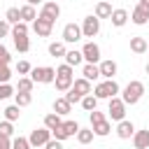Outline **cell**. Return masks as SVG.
I'll return each mask as SVG.
<instances>
[{"label": "cell", "mask_w": 149, "mask_h": 149, "mask_svg": "<svg viewBox=\"0 0 149 149\" xmlns=\"http://www.w3.org/2000/svg\"><path fill=\"white\" fill-rule=\"evenodd\" d=\"M142 95H144V84L137 81V79L128 81V84L123 86V91H121V100L126 102V107H128V105H137V102L142 100Z\"/></svg>", "instance_id": "cell-1"}, {"label": "cell", "mask_w": 149, "mask_h": 149, "mask_svg": "<svg viewBox=\"0 0 149 149\" xmlns=\"http://www.w3.org/2000/svg\"><path fill=\"white\" fill-rule=\"evenodd\" d=\"M88 119H91V130H93V135L105 137V135L112 133V123L107 121V116H105L102 112L93 109V112H88Z\"/></svg>", "instance_id": "cell-2"}, {"label": "cell", "mask_w": 149, "mask_h": 149, "mask_svg": "<svg viewBox=\"0 0 149 149\" xmlns=\"http://www.w3.org/2000/svg\"><path fill=\"white\" fill-rule=\"evenodd\" d=\"M72 81H74V74H72V68H70L68 63H63V65H58V68H56V79H54V84H56V91H61V93H65V91H70V86H72Z\"/></svg>", "instance_id": "cell-3"}, {"label": "cell", "mask_w": 149, "mask_h": 149, "mask_svg": "<svg viewBox=\"0 0 149 149\" xmlns=\"http://www.w3.org/2000/svg\"><path fill=\"white\" fill-rule=\"evenodd\" d=\"M91 93H93L98 100H109V98H114L116 93H121V88H119L116 79H105V81L95 84V88H93Z\"/></svg>", "instance_id": "cell-4"}, {"label": "cell", "mask_w": 149, "mask_h": 149, "mask_svg": "<svg viewBox=\"0 0 149 149\" xmlns=\"http://www.w3.org/2000/svg\"><path fill=\"white\" fill-rule=\"evenodd\" d=\"M79 123L77 121H63L58 128H54L51 130V137L54 140H58V142H63V140H68V137H74L77 133H79Z\"/></svg>", "instance_id": "cell-5"}, {"label": "cell", "mask_w": 149, "mask_h": 149, "mask_svg": "<svg viewBox=\"0 0 149 149\" xmlns=\"http://www.w3.org/2000/svg\"><path fill=\"white\" fill-rule=\"evenodd\" d=\"M30 79H33V84H54V79H56V68H49V65L33 68V70H30Z\"/></svg>", "instance_id": "cell-6"}, {"label": "cell", "mask_w": 149, "mask_h": 149, "mask_svg": "<svg viewBox=\"0 0 149 149\" xmlns=\"http://www.w3.org/2000/svg\"><path fill=\"white\" fill-rule=\"evenodd\" d=\"M107 114H109V119L112 121H123L126 119V102L119 98V95H114V98H109V105H107Z\"/></svg>", "instance_id": "cell-7"}, {"label": "cell", "mask_w": 149, "mask_h": 149, "mask_svg": "<svg viewBox=\"0 0 149 149\" xmlns=\"http://www.w3.org/2000/svg\"><path fill=\"white\" fill-rule=\"evenodd\" d=\"M98 33H100V19L95 14L84 16V21H81V37H95Z\"/></svg>", "instance_id": "cell-8"}, {"label": "cell", "mask_w": 149, "mask_h": 149, "mask_svg": "<svg viewBox=\"0 0 149 149\" xmlns=\"http://www.w3.org/2000/svg\"><path fill=\"white\" fill-rule=\"evenodd\" d=\"M49 140H51V130H49V128H44V126H40V128H35V130H30V135H28L30 147H44Z\"/></svg>", "instance_id": "cell-9"}, {"label": "cell", "mask_w": 149, "mask_h": 149, "mask_svg": "<svg viewBox=\"0 0 149 149\" xmlns=\"http://www.w3.org/2000/svg\"><path fill=\"white\" fill-rule=\"evenodd\" d=\"M81 40V26L79 23H65L63 26V44H74Z\"/></svg>", "instance_id": "cell-10"}, {"label": "cell", "mask_w": 149, "mask_h": 149, "mask_svg": "<svg viewBox=\"0 0 149 149\" xmlns=\"http://www.w3.org/2000/svg\"><path fill=\"white\" fill-rule=\"evenodd\" d=\"M79 51H81V58H84L86 63H93V65H98V63H100V47H98L93 40H91V42H86Z\"/></svg>", "instance_id": "cell-11"}, {"label": "cell", "mask_w": 149, "mask_h": 149, "mask_svg": "<svg viewBox=\"0 0 149 149\" xmlns=\"http://www.w3.org/2000/svg\"><path fill=\"white\" fill-rule=\"evenodd\" d=\"M37 16L44 19V21H49V23H56V19L61 16V7H58V2H44V5H42V12H40Z\"/></svg>", "instance_id": "cell-12"}, {"label": "cell", "mask_w": 149, "mask_h": 149, "mask_svg": "<svg viewBox=\"0 0 149 149\" xmlns=\"http://www.w3.org/2000/svg\"><path fill=\"white\" fill-rule=\"evenodd\" d=\"M51 30H54V23H49V21H44V19H40V16L33 21V33H35L37 37H49Z\"/></svg>", "instance_id": "cell-13"}, {"label": "cell", "mask_w": 149, "mask_h": 149, "mask_svg": "<svg viewBox=\"0 0 149 149\" xmlns=\"http://www.w3.org/2000/svg\"><path fill=\"white\" fill-rule=\"evenodd\" d=\"M98 70H100V77H102V79H114L119 65L109 58V61H100V63H98Z\"/></svg>", "instance_id": "cell-14"}, {"label": "cell", "mask_w": 149, "mask_h": 149, "mask_svg": "<svg viewBox=\"0 0 149 149\" xmlns=\"http://www.w3.org/2000/svg\"><path fill=\"white\" fill-rule=\"evenodd\" d=\"M128 19H130L128 9H123V7H119V9H112V16H109L112 26H116V28H123V26L128 23Z\"/></svg>", "instance_id": "cell-15"}, {"label": "cell", "mask_w": 149, "mask_h": 149, "mask_svg": "<svg viewBox=\"0 0 149 149\" xmlns=\"http://www.w3.org/2000/svg\"><path fill=\"white\" fill-rule=\"evenodd\" d=\"M70 91H74L79 98H84V95H88V93L93 91V86H91V81H88V79H84V77H81V79H74V81H72Z\"/></svg>", "instance_id": "cell-16"}, {"label": "cell", "mask_w": 149, "mask_h": 149, "mask_svg": "<svg viewBox=\"0 0 149 149\" xmlns=\"http://www.w3.org/2000/svg\"><path fill=\"white\" fill-rule=\"evenodd\" d=\"M133 133H135L133 121L123 119V121H119V123H116V135H119L121 140H130V137H133Z\"/></svg>", "instance_id": "cell-17"}, {"label": "cell", "mask_w": 149, "mask_h": 149, "mask_svg": "<svg viewBox=\"0 0 149 149\" xmlns=\"http://www.w3.org/2000/svg\"><path fill=\"white\" fill-rule=\"evenodd\" d=\"M130 140L135 149H149V130H135Z\"/></svg>", "instance_id": "cell-18"}, {"label": "cell", "mask_w": 149, "mask_h": 149, "mask_svg": "<svg viewBox=\"0 0 149 149\" xmlns=\"http://www.w3.org/2000/svg\"><path fill=\"white\" fill-rule=\"evenodd\" d=\"M130 21L135 23V26H144L147 21H149V9H144V7H135L133 12H130Z\"/></svg>", "instance_id": "cell-19"}, {"label": "cell", "mask_w": 149, "mask_h": 149, "mask_svg": "<svg viewBox=\"0 0 149 149\" xmlns=\"http://www.w3.org/2000/svg\"><path fill=\"white\" fill-rule=\"evenodd\" d=\"M81 74H84V79H88V81L100 79V70H98V65H93V63H84V65H81Z\"/></svg>", "instance_id": "cell-20"}, {"label": "cell", "mask_w": 149, "mask_h": 149, "mask_svg": "<svg viewBox=\"0 0 149 149\" xmlns=\"http://www.w3.org/2000/svg\"><path fill=\"white\" fill-rule=\"evenodd\" d=\"M54 112H56L58 116H68V114L72 112V105H70L65 98H56V100H54Z\"/></svg>", "instance_id": "cell-21"}, {"label": "cell", "mask_w": 149, "mask_h": 149, "mask_svg": "<svg viewBox=\"0 0 149 149\" xmlns=\"http://www.w3.org/2000/svg\"><path fill=\"white\" fill-rule=\"evenodd\" d=\"M12 40H14L16 51H21V54H28V51H30V40H28V35H12Z\"/></svg>", "instance_id": "cell-22"}, {"label": "cell", "mask_w": 149, "mask_h": 149, "mask_svg": "<svg viewBox=\"0 0 149 149\" xmlns=\"http://www.w3.org/2000/svg\"><path fill=\"white\" fill-rule=\"evenodd\" d=\"M65 63L70 65V68H77V65H81L84 63V58H81V51H77V49H70V51H65Z\"/></svg>", "instance_id": "cell-23"}, {"label": "cell", "mask_w": 149, "mask_h": 149, "mask_svg": "<svg viewBox=\"0 0 149 149\" xmlns=\"http://www.w3.org/2000/svg\"><path fill=\"white\" fill-rule=\"evenodd\" d=\"M19 12H21V21L23 23H33L37 19V12H35L33 5H23V7H19Z\"/></svg>", "instance_id": "cell-24"}, {"label": "cell", "mask_w": 149, "mask_h": 149, "mask_svg": "<svg viewBox=\"0 0 149 149\" xmlns=\"http://www.w3.org/2000/svg\"><path fill=\"white\" fill-rule=\"evenodd\" d=\"M130 51L133 54H147V40L140 37V35L130 37Z\"/></svg>", "instance_id": "cell-25"}, {"label": "cell", "mask_w": 149, "mask_h": 149, "mask_svg": "<svg viewBox=\"0 0 149 149\" xmlns=\"http://www.w3.org/2000/svg\"><path fill=\"white\" fill-rule=\"evenodd\" d=\"M95 16H98V19H109V16H112V5L105 2V0H100V2L95 5Z\"/></svg>", "instance_id": "cell-26"}, {"label": "cell", "mask_w": 149, "mask_h": 149, "mask_svg": "<svg viewBox=\"0 0 149 149\" xmlns=\"http://www.w3.org/2000/svg\"><path fill=\"white\" fill-rule=\"evenodd\" d=\"M35 84L30 77H19V84H16V93H33Z\"/></svg>", "instance_id": "cell-27"}, {"label": "cell", "mask_w": 149, "mask_h": 149, "mask_svg": "<svg viewBox=\"0 0 149 149\" xmlns=\"http://www.w3.org/2000/svg\"><path fill=\"white\" fill-rule=\"evenodd\" d=\"M63 123V116H58L56 112H49L47 116H44V128H49V130H54V128H58Z\"/></svg>", "instance_id": "cell-28"}, {"label": "cell", "mask_w": 149, "mask_h": 149, "mask_svg": "<svg viewBox=\"0 0 149 149\" xmlns=\"http://www.w3.org/2000/svg\"><path fill=\"white\" fill-rule=\"evenodd\" d=\"M5 21H7L9 26H16V23L21 21V12H19V7H9V9L5 12Z\"/></svg>", "instance_id": "cell-29"}, {"label": "cell", "mask_w": 149, "mask_h": 149, "mask_svg": "<svg viewBox=\"0 0 149 149\" xmlns=\"http://www.w3.org/2000/svg\"><path fill=\"white\" fill-rule=\"evenodd\" d=\"M65 51H68V49H65L63 42H51V44H49V56H54V58H63Z\"/></svg>", "instance_id": "cell-30"}, {"label": "cell", "mask_w": 149, "mask_h": 149, "mask_svg": "<svg viewBox=\"0 0 149 149\" xmlns=\"http://www.w3.org/2000/svg\"><path fill=\"white\" fill-rule=\"evenodd\" d=\"M86 112H93V109H98V98L93 95V93H88V95H84L81 98V102H79Z\"/></svg>", "instance_id": "cell-31"}, {"label": "cell", "mask_w": 149, "mask_h": 149, "mask_svg": "<svg viewBox=\"0 0 149 149\" xmlns=\"http://www.w3.org/2000/svg\"><path fill=\"white\" fill-rule=\"evenodd\" d=\"M33 102V93H14V105L16 107H28Z\"/></svg>", "instance_id": "cell-32"}, {"label": "cell", "mask_w": 149, "mask_h": 149, "mask_svg": "<svg viewBox=\"0 0 149 149\" xmlns=\"http://www.w3.org/2000/svg\"><path fill=\"white\" fill-rule=\"evenodd\" d=\"M93 130L91 128H79V133H77V142L79 144H88V142H93Z\"/></svg>", "instance_id": "cell-33"}, {"label": "cell", "mask_w": 149, "mask_h": 149, "mask_svg": "<svg viewBox=\"0 0 149 149\" xmlns=\"http://www.w3.org/2000/svg\"><path fill=\"white\" fill-rule=\"evenodd\" d=\"M2 112H5V121H16V119L21 116V107H16V105H9V107H5Z\"/></svg>", "instance_id": "cell-34"}, {"label": "cell", "mask_w": 149, "mask_h": 149, "mask_svg": "<svg viewBox=\"0 0 149 149\" xmlns=\"http://www.w3.org/2000/svg\"><path fill=\"white\" fill-rule=\"evenodd\" d=\"M16 93V88L12 86V84H0V100H7V98H12Z\"/></svg>", "instance_id": "cell-35"}, {"label": "cell", "mask_w": 149, "mask_h": 149, "mask_svg": "<svg viewBox=\"0 0 149 149\" xmlns=\"http://www.w3.org/2000/svg\"><path fill=\"white\" fill-rule=\"evenodd\" d=\"M12 149H33V147H30L28 137H21V135H19V137L12 140Z\"/></svg>", "instance_id": "cell-36"}, {"label": "cell", "mask_w": 149, "mask_h": 149, "mask_svg": "<svg viewBox=\"0 0 149 149\" xmlns=\"http://www.w3.org/2000/svg\"><path fill=\"white\" fill-rule=\"evenodd\" d=\"M9 35H28V23L19 21L16 26H12V33H9Z\"/></svg>", "instance_id": "cell-37"}, {"label": "cell", "mask_w": 149, "mask_h": 149, "mask_svg": "<svg viewBox=\"0 0 149 149\" xmlns=\"http://www.w3.org/2000/svg\"><path fill=\"white\" fill-rule=\"evenodd\" d=\"M9 79H12L9 65H0V84H9Z\"/></svg>", "instance_id": "cell-38"}, {"label": "cell", "mask_w": 149, "mask_h": 149, "mask_svg": "<svg viewBox=\"0 0 149 149\" xmlns=\"http://www.w3.org/2000/svg\"><path fill=\"white\" fill-rule=\"evenodd\" d=\"M0 135H7V137L14 135V126H12V121H2V123H0Z\"/></svg>", "instance_id": "cell-39"}, {"label": "cell", "mask_w": 149, "mask_h": 149, "mask_svg": "<svg viewBox=\"0 0 149 149\" xmlns=\"http://www.w3.org/2000/svg\"><path fill=\"white\" fill-rule=\"evenodd\" d=\"M9 61H12V56H9V51H7V47L0 42V65H9Z\"/></svg>", "instance_id": "cell-40"}, {"label": "cell", "mask_w": 149, "mask_h": 149, "mask_svg": "<svg viewBox=\"0 0 149 149\" xmlns=\"http://www.w3.org/2000/svg\"><path fill=\"white\" fill-rule=\"evenodd\" d=\"M30 70H33V68H30L28 61H19V63H16V72H19V74H30Z\"/></svg>", "instance_id": "cell-41"}, {"label": "cell", "mask_w": 149, "mask_h": 149, "mask_svg": "<svg viewBox=\"0 0 149 149\" xmlns=\"http://www.w3.org/2000/svg\"><path fill=\"white\" fill-rule=\"evenodd\" d=\"M9 33H12V26H9L7 21H0V40H2V37H7Z\"/></svg>", "instance_id": "cell-42"}, {"label": "cell", "mask_w": 149, "mask_h": 149, "mask_svg": "<svg viewBox=\"0 0 149 149\" xmlns=\"http://www.w3.org/2000/svg\"><path fill=\"white\" fill-rule=\"evenodd\" d=\"M44 149H63V142H58V140H54V137H51V140L44 144Z\"/></svg>", "instance_id": "cell-43"}, {"label": "cell", "mask_w": 149, "mask_h": 149, "mask_svg": "<svg viewBox=\"0 0 149 149\" xmlns=\"http://www.w3.org/2000/svg\"><path fill=\"white\" fill-rule=\"evenodd\" d=\"M0 149H12V137L0 135Z\"/></svg>", "instance_id": "cell-44"}, {"label": "cell", "mask_w": 149, "mask_h": 149, "mask_svg": "<svg viewBox=\"0 0 149 149\" xmlns=\"http://www.w3.org/2000/svg\"><path fill=\"white\" fill-rule=\"evenodd\" d=\"M26 5H33L35 7V5H44V0H26Z\"/></svg>", "instance_id": "cell-45"}, {"label": "cell", "mask_w": 149, "mask_h": 149, "mask_svg": "<svg viewBox=\"0 0 149 149\" xmlns=\"http://www.w3.org/2000/svg\"><path fill=\"white\" fill-rule=\"evenodd\" d=\"M137 5H140V7H144V9H149V0H140Z\"/></svg>", "instance_id": "cell-46"}, {"label": "cell", "mask_w": 149, "mask_h": 149, "mask_svg": "<svg viewBox=\"0 0 149 149\" xmlns=\"http://www.w3.org/2000/svg\"><path fill=\"white\" fill-rule=\"evenodd\" d=\"M144 70H147V74H149V63H147V65H144Z\"/></svg>", "instance_id": "cell-47"}, {"label": "cell", "mask_w": 149, "mask_h": 149, "mask_svg": "<svg viewBox=\"0 0 149 149\" xmlns=\"http://www.w3.org/2000/svg\"><path fill=\"white\" fill-rule=\"evenodd\" d=\"M147 54H149V40H147Z\"/></svg>", "instance_id": "cell-48"}]
</instances>
